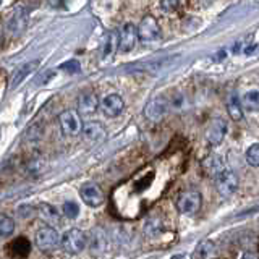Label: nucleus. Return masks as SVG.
Instances as JSON below:
<instances>
[{"instance_id": "31", "label": "nucleus", "mask_w": 259, "mask_h": 259, "mask_svg": "<svg viewBox=\"0 0 259 259\" xmlns=\"http://www.w3.org/2000/svg\"><path fill=\"white\" fill-rule=\"evenodd\" d=\"M47 2L52 8H60L62 7V0H47Z\"/></svg>"}, {"instance_id": "1", "label": "nucleus", "mask_w": 259, "mask_h": 259, "mask_svg": "<svg viewBox=\"0 0 259 259\" xmlns=\"http://www.w3.org/2000/svg\"><path fill=\"white\" fill-rule=\"evenodd\" d=\"M29 23V13L24 7H16L15 10L12 12V15L7 18L5 23V29L10 36L18 37L23 34V31L26 29Z\"/></svg>"}, {"instance_id": "11", "label": "nucleus", "mask_w": 259, "mask_h": 259, "mask_svg": "<svg viewBox=\"0 0 259 259\" xmlns=\"http://www.w3.org/2000/svg\"><path fill=\"white\" fill-rule=\"evenodd\" d=\"M227 135V121L224 118H214L206 130V140L209 144L219 146Z\"/></svg>"}, {"instance_id": "13", "label": "nucleus", "mask_w": 259, "mask_h": 259, "mask_svg": "<svg viewBox=\"0 0 259 259\" xmlns=\"http://www.w3.org/2000/svg\"><path fill=\"white\" fill-rule=\"evenodd\" d=\"M167 109H168V104L164 97H156V99H152L146 104L144 117L151 121H159L164 118V115L167 113Z\"/></svg>"}, {"instance_id": "23", "label": "nucleus", "mask_w": 259, "mask_h": 259, "mask_svg": "<svg viewBox=\"0 0 259 259\" xmlns=\"http://www.w3.org/2000/svg\"><path fill=\"white\" fill-rule=\"evenodd\" d=\"M15 230V222L12 217H8L5 214L0 215V237H8Z\"/></svg>"}, {"instance_id": "17", "label": "nucleus", "mask_w": 259, "mask_h": 259, "mask_svg": "<svg viewBox=\"0 0 259 259\" xmlns=\"http://www.w3.org/2000/svg\"><path fill=\"white\" fill-rule=\"evenodd\" d=\"M88 243H89V248L94 254H99L101 251H104L107 248V237H105V233L99 229H94L91 233H89L88 237Z\"/></svg>"}, {"instance_id": "26", "label": "nucleus", "mask_w": 259, "mask_h": 259, "mask_svg": "<svg viewBox=\"0 0 259 259\" xmlns=\"http://www.w3.org/2000/svg\"><path fill=\"white\" fill-rule=\"evenodd\" d=\"M246 160H248L249 165L259 167V144L249 146L248 151H246Z\"/></svg>"}, {"instance_id": "25", "label": "nucleus", "mask_w": 259, "mask_h": 259, "mask_svg": "<svg viewBox=\"0 0 259 259\" xmlns=\"http://www.w3.org/2000/svg\"><path fill=\"white\" fill-rule=\"evenodd\" d=\"M62 212L65 214V217H68V219H76L79 214V206L75 201H67L62 206Z\"/></svg>"}, {"instance_id": "5", "label": "nucleus", "mask_w": 259, "mask_h": 259, "mask_svg": "<svg viewBox=\"0 0 259 259\" xmlns=\"http://www.w3.org/2000/svg\"><path fill=\"white\" fill-rule=\"evenodd\" d=\"M201 194L198 191H185L182 193L177 199V209L182 214L191 215L194 212H198L201 207Z\"/></svg>"}, {"instance_id": "15", "label": "nucleus", "mask_w": 259, "mask_h": 259, "mask_svg": "<svg viewBox=\"0 0 259 259\" xmlns=\"http://www.w3.org/2000/svg\"><path fill=\"white\" fill-rule=\"evenodd\" d=\"M81 133H83L86 141H91V143H101L105 140V136H107V132H105V128L101 121H88V123H84L83 128H81Z\"/></svg>"}, {"instance_id": "33", "label": "nucleus", "mask_w": 259, "mask_h": 259, "mask_svg": "<svg viewBox=\"0 0 259 259\" xmlns=\"http://www.w3.org/2000/svg\"><path fill=\"white\" fill-rule=\"evenodd\" d=\"M0 44H2V37H0Z\"/></svg>"}, {"instance_id": "16", "label": "nucleus", "mask_w": 259, "mask_h": 259, "mask_svg": "<svg viewBox=\"0 0 259 259\" xmlns=\"http://www.w3.org/2000/svg\"><path fill=\"white\" fill-rule=\"evenodd\" d=\"M99 109V99L94 93H83L78 97V112L84 115H91Z\"/></svg>"}, {"instance_id": "7", "label": "nucleus", "mask_w": 259, "mask_h": 259, "mask_svg": "<svg viewBox=\"0 0 259 259\" xmlns=\"http://www.w3.org/2000/svg\"><path fill=\"white\" fill-rule=\"evenodd\" d=\"M60 128L67 136H76L81 133L83 121H81L79 113L75 110H67L60 115Z\"/></svg>"}, {"instance_id": "2", "label": "nucleus", "mask_w": 259, "mask_h": 259, "mask_svg": "<svg viewBox=\"0 0 259 259\" xmlns=\"http://www.w3.org/2000/svg\"><path fill=\"white\" fill-rule=\"evenodd\" d=\"M138 39L143 40V42H146V44L157 42V40L162 39L160 26H159V23L154 16L148 15L141 20L140 26H138Z\"/></svg>"}, {"instance_id": "28", "label": "nucleus", "mask_w": 259, "mask_h": 259, "mask_svg": "<svg viewBox=\"0 0 259 259\" xmlns=\"http://www.w3.org/2000/svg\"><path fill=\"white\" fill-rule=\"evenodd\" d=\"M178 7H180V0H160V8L167 13L175 12Z\"/></svg>"}, {"instance_id": "27", "label": "nucleus", "mask_w": 259, "mask_h": 259, "mask_svg": "<svg viewBox=\"0 0 259 259\" xmlns=\"http://www.w3.org/2000/svg\"><path fill=\"white\" fill-rule=\"evenodd\" d=\"M59 70L65 71V73H68V75H75V73H78L81 70V65L78 60H68V62H65L62 63Z\"/></svg>"}, {"instance_id": "8", "label": "nucleus", "mask_w": 259, "mask_h": 259, "mask_svg": "<svg viewBox=\"0 0 259 259\" xmlns=\"http://www.w3.org/2000/svg\"><path fill=\"white\" fill-rule=\"evenodd\" d=\"M138 42V28L133 23H125L118 31V51L130 52Z\"/></svg>"}, {"instance_id": "18", "label": "nucleus", "mask_w": 259, "mask_h": 259, "mask_svg": "<svg viewBox=\"0 0 259 259\" xmlns=\"http://www.w3.org/2000/svg\"><path fill=\"white\" fill-rule=\"evenodd\" d=\"M39 215L49 225L60 224V212L52 204H40L39 206Z\"/></svg>"}, {"instance_id": "34", "label": "nucleus", "mask_w": 259, "mask_h": 259, "mask_svg": "<svg viewBox=\"0 0 259 259\" xmlns=\"http://www.w3.org/2000/svg\"><path fill=\"white\" fill-rule=\"evenodd\" d=\"M0 4H2V0H0Z\"/></svg>"}, {"instance_id": "21", "label": "nucleus", "mask_w": 259, "mask_h": 259, "mask_svg": "<svg viewBox=\"0 0 259 259\" xmlns=\"http://www.w3.org/2000/svg\"><path fill=\"white\" fill-rule=\"evenodd\" d=\"M243 107L248 112H259V91L253 89L243 96Z\"/></svg>"}, {"instance_id": "32", "label": "nucleus", "mask_w": 259, "mask_h": 259, "mask_svg": "<svg viewBox=\"0 0 259 259\" xmlns=\"http://www.w3.org/2000/svg\"><path fill=\"white\" fill-rule=\"evenodd\" d=\"M241 259H257V256L254 253H245Z\"/></svg>"}, {"instance_id": "14", "label": "nucleus", "mask_w": 259, "mask_h": 259, "mask_svg": "<svg viewBox=\"0 0 259 259\" xmlns=\"http://www.w3.org/2000/svg\"><path fill=\"white\" fill-rule=\"evenodd\" d=\"M117 49H118V32L117 31L105 32L101 44V59L104 62L110 60L117 54Z\"/></svg>"}, {"instance_id": "24", "label": "nucleus", "mask_w": 259, "mask_h": 259, "mask_svg": "<svg viewBox=\"0 0 259 259\" xmlns=\"http://www.w3.org/2000/svg\"><path fill=\"white\" fill-rule=\"evenodd\" d=\"M12 251L15 254H18V256H28L29 253V243L26 238H18V240H15L13 241V245H12Z\"/></svg>"}, {"instance_id": "9", "label": "nucleus", "mask_w": 259, "mask_h": 259, "mask_svg": "<svg viewBox=\"0 0 259 259\" xmlns=\"http://www.w3.org/2000/svg\"><path fill=\"white\" fill-rule=\"evenodd\" d=\"M79 194H81V199L91 207H99L104 204V193L96 183H84L81 186Z\"/></svg>"}, {"instance_id": "20", "label": "nucleus", "mask_w": 259, "mask_h": 259, "mask_svg": "<svg viewBox=\"0 0 259 259\" xmlns=\"http://www.w3.org/2000/svg\"><path fill=\"white\" fill-rule=\"evenodd\" d=\"M202 165H204L206 172L209 175H212V177H215L219 172H222V170L225 168L224 167V160L219 157V156H210V157H207L204 162H202Z\"/></svg>"}, {"instance_id": "12", "label": "nucleus", "mask_w": 259, "mask_h": 259, "mask_svg": "<svg viewBox=\"0 0 259 259\" xmlns=\"http://www.w3.org/2000/svg\"><path fill=\"white\" fill-rule=\"evenodd\" d=\"M39 63H40V60H29V62H24L23 65H20L10 76V89H16L29 75H32V73L37 70Z\"/></svg>"}, {"instance_id": "19", "label": "nucleus", "mask_w": 259, "mask_h": 259, "mask_svg": "<svg viewBox=\"0 0 259 259\" xmlns=\"http://www.w3.org/2000/svg\"><path fill=\"white\" fill-rule=\"evenodd\" d=\"M215 254H217V249H215L214 241L204 240L199 243L196 251H194V259H212L215 257Z\"/></svg>"}, {"instance_id": "29", "label": "nucleus", "mask_w": 259, "mask_h": 259, "mask_svg": "<svg viewBox=\"0 0 259 259\" xmlns=\"http://www.w3.org/2000/svg\"><path fill=\"white\" fill-rule=\"evenodd\" d=\"M160 230V224L157 221H149L148 225H146V232L149 235H156Z\"/></svg>"}, {"instance_id": "22", "label": "nucleus", "mask_w": 259, "mask_h": 259, "mask_svg": "<svg viewBox=\"0 0 259 259\" xmlns=\"http://www.w3.org/2000/svg\"><path fill=\"white\" fill-rule=\"evenodd\" d=\"M227 110H229L230 117H232L233 120H241V118H243L241 104H240V101H238L237 94L232 96L230 99H229V102H227Z\"/></svg>"}, {"instance_id": "4", "label": "nucleus", "mask_w": 259, "mask_h": 259, "mask_svg": "<svg viewBox=\"0 0 259 259\" xmlns=\"http://www.w3.org/2000/svg\"><path fill=\"white\" fill-rule=\"evenodd\" d=\"M215 188L219 194L224 198H229L238 190V177L235 175L232 170L224 168L222 172L215 175Z\"/></svg>"}, {"instance_id": "3", "label": "nucleus", "mask_w": 259, "mask_h": 259, "mask_svg": "<svg viewBox=\"0 0 259 259\" xmlns=\"http://www.w3.org/2000/svg\"><path fill=\"white\" fill-rule=\"evenodd\" d=\"M86 245H88V237L79 229H70L62 238V246L70 254L81 253L86 248Z\"/></svg>"}, {"instance_id": "10", "label": "nucleus", "mask_w": 259, "mask_h": 259, "mask_svg": "<svg viewBox=\"0 0 259 259\" xmlns=\"http://www.w3.org/2000/svg\"><path fill=\"white\" fill-rule=\"evenodd\" d=\"M99 107L105 117H117L125 109V102L118 94H107L101 101Z\"/></svg>"}, {"instance_id": "30", "label": "nucleus", "mask_w": 259, "mask_h": 259, "mask_svg": "<svg viewBox=\"0 0 259 259\" xmlns=\"http://www.w3.org/2000/svg\"><path fill=\"white\" fill-rule=\"evenodd\" d=\"M52 78H54V71L52 70H47V71L42 73V79H39L37 84H47Z\"/></svg>"}, {"instance_id": "6", "label": "nucleus", "mask_w": 259, "mask_h": 259, "mask_svg": "<svg viewBox=\"0 0 259 259\" xmlns=\"http://www.w3.org/2000/svg\"><path fill=\"white\" fill-rule=\"evenodd\" d=\"M59 241H60L59 232L51 225L42 227V229H39L36 233V245L42 251H52L54 248H57Z\"/></svg>"}]
</instances>
